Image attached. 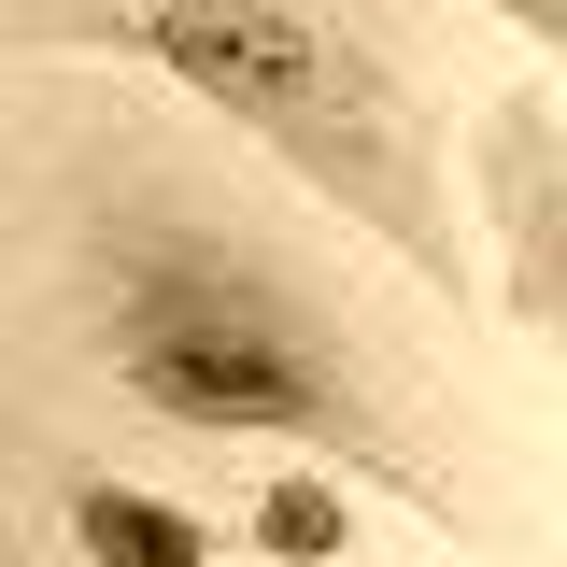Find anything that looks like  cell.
<instances>
[{
  "label": "cell",
  "instance_id": "obj_1",
  "mask_svg": "<svg viewBox=\"0 0 567 567\" xmlns=\"http://www.w3.org/2000/svg\"><path fill=\"white\" fill-rule=\"evenodd\" d=\"M14 29L156 58L185 100H213L241 142H270L312 199H341L412 284H440L468 312V227H454L440 114H425L412 58L383 43V14H354V0H29Z\"/></svg>",
  "mask_w": 567,
  "mask_h": 567
},
{
  "label": "cell",
  "instance_id": "obj_2",
  "mask_svg": "<svg viewBox=\"0 0 567 567\" xmlns=\"http://www.w3.org/2000/svg\"><path fill=\"white\" fill-rule=\"evenodd\" d=\"M85 341L114 369V398H142L156 425H199V440H312V454H341L354 483L440 511L425 454L369 398V354L241 227H199V213H171V199H114L85 227Z\"/></svg>",
  "mask_w": 567,
  "mask_h": 567
},
{
  "label": "cell",
  "instance_id": "obj_3",
  "mask_svg": "<svg viewBox=\"0 0 567 567\" xmlns=\"http://www.w3.org/2000/svg\"><path fill=\"white\" fill-rule=\"evenodd\" d=\"M554 185H567L554 100L511 85L483 114V199H496V227H511V312H525V327H567V213H554Z\"/></svg>",
  "mask_w": 567,
  "mask_h": 567
},
{
  "label": "cell",
  "instance_id": "obj_4",
  "mask_svg": "<svg viewBox=\"0 0 567 567\" xmlns=\"http://www.w3.org/2000/svg\"><path fill=\"white\" fill-rule=\"evenodd\" d=\"M71 554H100V567H213V525L199 511H171V496H142V483H71Z\"/></svg>",
  "mask_w": 567,
  "mask_h": 567
},
{
  "label": "cell",
  "instance_id": "obj_5",
  "mask_svg": "<svg viewBox=\"0 0 567 567\" xmlns=\"http://www.w3.org/2000/svg\"><path fill=\"white\" fill-rule=\"evenodd\" d=\"M241 539H256V554H284V567H312V554H354V511H341V483H270Z\"/></svg>",
  "mask_w": 567,
  "mask_h": 567
},
{
  "label": "cell",
  "instance_id": "obj_6",
  "mask_svg": "<svg viewBox=\"0 0 567 567\" xmlns=\"http://www.w3.org/2000/svg\"><path fill=\"white\" fill-rule=\"evenodd\" d=\"M496 14H511L525 43H567V0H496Z\"/></svg>",
  "mask_w": 567,
  "mask_h": 567
}]
</instances>
